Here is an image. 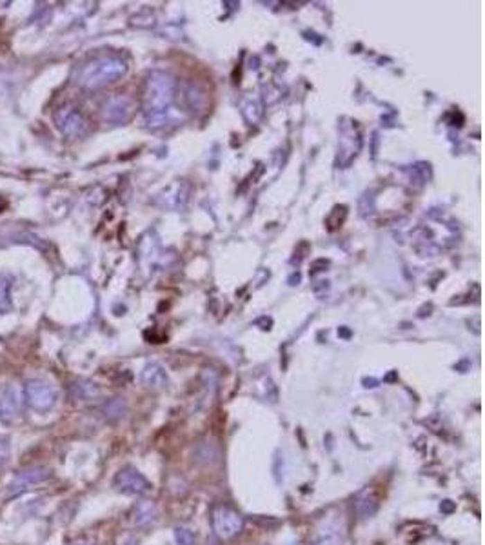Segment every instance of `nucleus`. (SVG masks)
I'll list each match as a JSON object with an SVG mask.
<instances>
[{
	"label": "nucleus",
	"mask_w": 485,
	"mask_h": 545,
	"mask_svg": "<svg viewBox=\"0 0 485 545\" xmlns=\"http://www.w3.org/2000/svg\"><path fill=\"white\" fill-rule=\"evenodd\" d=\"M127 69L121 58L115 57H100L91 60L89 64L82 67L80 75H78V82L80 86L87 87V89H96V87L106 86L111 82L118 80Z\"/></svg>",
	"instance_id": "nucleus-1"
},
{
	"label": "nucleus",
	"mask_w": 485,
	"mask_h": 545,
	"mask_svg": "<svg viewBox=\"0 0 485 545\" xmlns=\"http://www.w3.org/2000/svg\"><path fill=\"white\" fill-rule=\"evenodd\" d=\"M24 397L28 400L29 407L37 413H49L57 406L58 392L51 383L44 382V380H29L26 383Z\"/></svg>",
	"instance_id": "nucleus-2"
},
{
	"label": "nucleus",
	"mask_w": 485,
	"mask_h": 545,
	"mask_svg": "<svg viewBox=\"0 0 485 545\" xmlns=\"http://www.w3.org/2000/svg\"><path fill=\"white\" fill-rule=\"evenodd\" d=\"M213 527H215V533L220 536L222 540H229V538H235L242 531L244 518L235 509L222 505L213 514Z\"/></svg>",
	"instance_id": "nucleus-3"
},
{
	"label": "nucleus",
	"mask_w": 485,
	"mask_h": 545,
	"mask_svg": "<svg viewBox=\"0 0 485 545\" xmlns=\"http://www.w3.org/2000/svg\"><path fill=\"white\" fill-rule=\"evenodd\" d=\"M115 487L116 491H121L124 494H133V496H140V494H148L153 485L146 478L144 474L136 471L135 467H124L122 471H118L115 476Z\"/></svg>",
	"instance_id": "nucleus-4"
},
{
	"label": "nucleus",
	"mask_w": 485,
	"mask_h": 545,
	"mask_svg": "<svg viewBox=\"0 0 485 545\" xmlns=\"http://www.w3.org/2000/svg\"><path fill=\"white\" fill-rule=\"evenodd\" d=\"M173 95V84L166 75H153L149 80V89L146 95V111L159 113L164 105L169 104Z\"/></svg>",
	"instance_id": "nucleus-5"
},
{
	"label": "nucleus",
	"mask_w": 485,
	"mask_h": 545,
	"mask_svg": "<svg viewBox=\"0 0 485 545\" xmlns=\"http://www.w3.org/2000/svg\"><path fill=\"white\" fill-rule=\"evenodd\" d=\"M22 404H24V392L17 383H6L0 389V420L10 424L17 420L22 413Z\"/></svg>",
	"instance_id": "nucleus-6"
},
{
	"label": "nucleus",
	"mask_w": 485,
	"mask_h": 545,
	"mask_svg": "<svg viewBox=\"0 0 485 545\" xmlns=\"http://www.w3.org/2000/svg\"><path fill=\"white\" fill-rule=\"evenodd\" d=\"M49 469L42 467V465H33V467H28L24 471H20L11 483L8 485V491H10L11 496H19L24 491H28L29 487H33L37 483H42L44 480L49 478Z\"/></svg>",
	"instance_id": "nucleus-7"
},
{
	"label": "nucleus",
	"mask_w": 485,
	"mask_h": 545,
	"mask_svg": "<svg viewBox=\"0 0 485 545\" xmlns=\"http://www.w3.org/2000/svg\"><path fill=\"white\" fill-rule=\"evenodd\" d=\"M55 120H57V126L60 128L64 135L68 137H80V135L86 133L87 130V122L86 119L82 116V113L75 107H62V110L57 111L55 115Z\"/></svg>",
	"instance_id": "nucleus-8"
},
{
	"label": "nucleus",
	"mask_w": 485,
	"mask_h": 545,
	"mask_svg": "<svg viewBox=\"0 0 485 545\" xmlns=\"http://www.w3.org/2000/svg\"><path fill=\"white\" fill-rule=\"evenodd\" d=\"M311 545H346V529L340 521H326L311 536Z\"/></svg>",
	"instance_id": "nucleus-9"
},
{
	"label": "nucleus",
	"mask_w": 485,
	"mask_h": 545,
	"mask_svg": "<svg viewBox=\"0 0 485 545\" xmlns=\"http://www.w3.org/2000/svg\"><path fill=\"white\" fill-rule=\"evenodd\" d=\"M355 511L360 520H367V518L375 517L376 511H378V498H376L373 489L367 487L362 493H358L355 500Z\"/></svg>",
	"instance_id": "nucleus-10"
},
{
	"label": "nucleus",
	"mask_w": 485,
	"mask_h": 545,
	"mask_svg": "<svg viewBox=\"0 0 485 545\" xmlns=\"http://www.w3.org/2000/svg\"><path fill=\"white\" fill-rule=\"evenodd\" d=\"M131 115V102L125 98V96H115L111 98L106 105V111H104V116L109 122H125L130 119Z\"/></svg>",
	"instance_id": "nucleus-11"
},
{
	"label": "nucleus",
	"mask_w": 485,
	"mask_h": 545,
	"mask_svg": "<svg viewBox=\"0 0 485 545\" xmlns=\"http://www.w3.org/2000/svg\"><path fill=\"white\" fill-rule=\"evenodd\" d=\"M142 382H144L148 388L160 389L168 383V374H166V371H164L162 365H159V363H149L148 367L144 369V373H142Z\"/></svg>",
	"instance_id": "nucleus-12"
},
{
	"label": "nucleus",
	"mask_w": 485,
	"mask_h": 545,
	"mask_svg": "<svg viewBox=\"0 0 485 545\" xmlns=\"http://www.w3.org/2000/svg\"><path fill=\"white\" fill-rule=\"evenodd\" d=\"M157 518H159V512H157V507H155L153 502L144 500V502H140L139 505L135 507V514H133L135 526L146 527L149 526V524H155Z\"/></svg>",
	"instance_id": "nucleus-13"
},
{
	"label": "nucleus",
	"mask_w": 485,
	"mask_h": 545,
	"mask_svg": "<svg viewBox=\"0 0 485 545\" xmlns=\"http://www.w3.org/2000/svg\"><path fill=\"white\" fill-rule=\"evenodd\" d=\"M71 392L75 395V398H78V400H93V398H96L98 395H100V389L96 388L95 383L84 382L73 386Z\"/></svg>",
	"instance_id": "nucleus-14"
},
{
	"label": "nucleus",
	"mask_w": 485,
	"mask_h": 545,
	"mask_svg": "<svg viewBox=\"0 0 485 545\" xmlns=\"http://www.w3.org/2000/svg\"><path fill=\"white\" fill-rule=\"evenodd\" d=\"M11 278L0 277V313H6L11 309Z\"/></svg>",
	"instance_id": "nucleus-15"
},
{
	"label": "nucleus",
	"mask_w": 485,
	"mask_h": 545,
	"mask_svg": "<svg viewBox=\"0 0 485 545\" xmlns=\"http://www.w3.org/2000/svg\"><path fill=\"white\" fill-rule=\"evenodd\" d=\"M124 411H125V406H124V402H122L121 398H115V400H111V402H107V406H106V416H107V418L118 420V418H122V416H124Z\"/></svg>",
	"instance_id": "nucleus-16"
},
{
	"label": "nucleus",
	"mask_w": 485,
	"mask_h": 545,
	"mask_svg": "<svg viewBox=\"0 0 485 545\" xmlns=\"http://www.w3.org/2000/svg\"><path fill=\"white\" fill-rule=\"evenodd\" d=\"M175 542H177V545H193L195 544V536L186 527H177L175 529Z\"/></svg>",
	"instance_id": "nucleus-17"
},
{
	"label": "nucleus",
	"mask_w": 485,
	"mask_h": 545,
	"mask_svg": "<svg viewBox=\"0 0 485 545\" xmlns=\"http://www.w3.org/2000/svg\"><path fill=\"white\" fill-rule=\"evenodd\" d=\"M11 458V444L8 438H0V469L6 467Z\"/></svg>",
	"instance_id": "nucleus-18"
},
{
	"label": "nucleus",
	"mask_w": 485,
	"mask_h": 545,
	"mask_svg": "<svg viewBox=\"0 0 485 545\" xmlns=\"http://www.w3.org/2000/svg\"><path fill=\"white\" fill-rule=\"evenodd\" d=\"M440 511H442V512H452V511H455V503H452L451 500H446V502H442V505H440Z\"/></svg>",
	"instance_id": "nucleus-19"
},
{
	"label": "nucleus",
	"mask_w": 485,
	"mask_h": 545,
	"mask_svg": "<svg viewBox=\"0 0 485 545\" xmlns=\"http://www.w3.org/2000/svg\"><path fill=\"white\" fill-rule=\"evenodd\" d=\"M122 545H139V540H136V538H127Z\"/></svg>",
	"instance_id": "nucleus-20"
}]
</instances>
